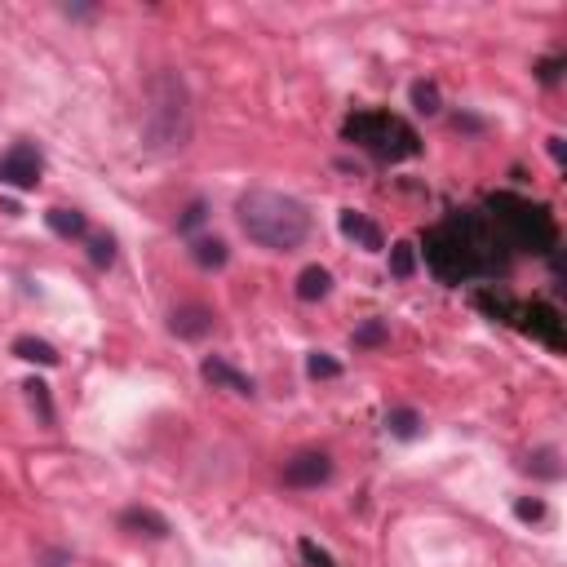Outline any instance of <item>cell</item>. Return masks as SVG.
Returning a JSON list of instances; mask_svg holds the SVG:
<instances>
[{"mask_svg": "<svg viewBox=\"0 0 567 567\" xmlns=\"http://www.w3.org/2000/svg\"><path fill=\"white\" fill-rule=\"evenodd\" d=\"M505 262H510V249L479 209H457L426 231V266L448 284L501 275Z\"/></svg>", "mask_w": 567, "mask_h": 567, "instance_id": "obj_1", "label": "cell"}, {"mask_svg": "<svg viewBox=\"0 0 567 567\" xmlns=\"http://www.w3.org/2000/svg\"><path fill=\"white\" fill-rule=\"evenodd\" d=\"M235 213H240L244 235L271 253L297 249V244L311 235V213H306V204H297L293 195H284V191H262V187L244 191Z\"/></svg>", "mask_w": 567, "mask_h": 567, "instance_id": "obj_2", "label": "cell"}, {"mask_svg": "<svg viewBox=\"0 0 567 567\" xmlns=\"http://www.w3.org/2000/svg\"><path fill=\"white\" fill-rule=\"evenodd\" d=\"M142 138L151 151H178L191 142V94L178 71L160 67L147 80V107H142Z\"/></svg>", "mask_w": 567, "mask_h": 567, "instance_id": "obj_3", "label": "cell"}, {"mask_svg": "<svg viewBox=\"0 0 567 567\" xmlns=\"http://www.w3.org/2000/svg\"><path fill=\"white\" fill-rule=\"evenodd\" d=\"M483 218L492 222V231L501 235V244L510 253H554L559 249V226H554V213L545 204H532L523 195H488V213Z\"/></svg>", "mask_w": 567, "mask_h": 567, "instance_id": "obj_4", "label": "cell"}, {"mask_svg": "<svg viewBox=\"0 0 567 567\" xmlns=\"http://www.w3.org/2000/svg\"><path fill=\"white\" fill-rule=\"evenodd\" d=\"M342 138L355 142L359 151H368V156L381 160V164L412 160L421 151L417 129H412L408 120L390 116V111H355V116H346Z\"/></svg>", "mask_w": 567, "mask_h": 567, "instance_id": "obj_5", "label": "cell"}, {"mask_svg": "<svg viewBox=\"0 0 567 567\" xmlns=\"http://www.w3.org/2000/svg\"><path fill=\"white\" fill-rule=\"evenodd\" d=\"M510 319H519V328L528 337H536V342H545L550 350H563V319L550 302H523V306L514 302Z\"/></svg>", "mask_w": 567, "mask_h": 567, "instance_id": "obj_6", "label": "cell"}, {"mask_svg": "<svg viewBox=\"0 0 567 567\" xmlns=\"http://www.w3.org/2000/svg\"><path fill=\"white\" fill-rule=\"evenodd\" d=\"M40 173H45V160H40V151L32 142H14V147L0 156V182L14 191H32L40 182Z\"/></svg>", "mask_w": 567, "mask_h": 567, "instance_id": "obj_7", "label": "cell"}, {"mask_svg": "<svg viewBox=\"0 0 567 567\" xmlns=\"http://www.w3.org/2000/svg\"><path fill=\"white\" fill-rule=\"evenodd\" d=\"M333 479V461L324 452H297L293 461H284V483L288 488H319Z\"/></svg>", "mask_w": 567, "mask_h": 567, "instance_id": "obj_8", "label": "cell"}, {"mask_svg": "<svg viewBox=\"0 0 567 567\" xmlns=\"http://www.w3.org/2000/svg\"><path fill=\"white\" fill-rule=\"evenodd\" d=\"M169 328L182 337V342H200V337L213 333V311H209V306H200V302H187V306L173 311Z\"/></svg>", "mask_w": 567, "mask_h": 567, "instance_id": "obj_9", "label": "cell"}, {"mask_svg": "<svg viewBox=\"0 0 567 567\" xmlns=\"http://www.w3.org/2000/svg\"><path fill=\"white\" fill-rule=\"evenodd\" d=\"M200 377L209 381V386H218V390H235V395H244V399H253V395H257L253 381L244 377V373H235V368L226 364V359H218V355L204 359V364H200Z\"/></svg>", "mask_w": 567, "mask_h": 567, "instance_id": "obj_10", "label": "cell"}, {"mask_svg": "<svg viewBox=\"0 0 567 567\" xmlns=\"http://www.w3.org/2000/svg\"><path fill=\"white\" fill-rule=\"evenodd\" d=\"M120 528L133 532V536H151V541H164L169 536V519L156 510H147V505H129L125 514H120Z\"/></svg>", "mask_w": 567, "mask_h": 567, "instance_id": "obj_11", "label": "cell"}, {"mask_svg": "<svg viewBox=\"0 0 567 567\" xmlns=\"http://www.w3.org/2000/svg\"><path fill=\"white\" fill-rule=\"evenodd\" d=\"M342 235H346V240H355V244H364L368 253H377L381 244H386V240H381V231H377V222H368L364 213H355V209L342 213Z\"/></svg>", "mask_w": 567, "mask_h": 567, "instance_id": "obj_12", "label": "cell"}, {"mask_svg": "<svg viewBox=\"0 0 567 567\" xmlns=\"http://www.w3.org/2000/svg\"><path fill=\"white\" fill-rule=\"evenodd\" d=\"M333 293V275L324 271V266H306L302 275H297V297L302 302H319V297Z\"/></svg>", "mask_w": 567, "mask_h": 567, "instance_id": "obj_13", "label": "cell"}, {"mask_svg": "<svg viewBox=\"0 0 567 567\" xmlns=\"http://www.w3.org/2000/svg\"><path fill=\"white\" fill-rule=\"evenodd\" d=\"M45 222H49V231L63 235V240H80V235H85V226H89L85 213H76V209H49Z\"/></svg>", "mask_w": 567, "mask_h": 567, "instance_id": "obj_14", "label": "cell"}, {"mask_svg": "<svg viewBox=\"0 0 567 567\" xmlns=\"http://www.w3.org/2000/svg\"><path fill=\"white\" fill-rule=\"evenodd\" d=\"M191 257H195V266H204V271H222L231 249H226L222 240H213V235H204V240L191 244Z\"/></svg>", "mask_w": 567, "mask_h": 567, "instance_id": "obj_15", "label": "cell"}, {"mask_svg": "<svg viewBox=\"0 0 567 567\" xmlns=\"http://www.w3.org/2000/svg\"><path fill=\"white\" fill-rule=\"evenodd\" d=\"M14 355L27 359V364H45V368L58 364V350L49 346V342H40V337H18V342H14Z\"/></svg>", "mask_w": 567, "mask_h": 567, "instance_id": "obj_16", "label": "cell"}, {"mask_svg": "<svg viewBox=\"0 0 567 567\" xmlns=\"http://www.w3.org/2000/svg\"><path fill=\"white\" fill-rule=\"evenodd\" d=\"M386 430H390L395 439H417V435H421V417H417L412 408H390Z\"/></svg>", "mask_w": 567, "mask_h": 567, "instance_id": "obj_17", "label": "cell"}, {"mask_svg": "<svg viewBox=\"0 0 567 567\" xmlns=\"http://www.w3.org/2000/svg\"><path fill=\"white\" fill-rule=\"evenodd\" d=\"M412 271H417V249H412L408 240H399L395 249H390V275H395V280H408Z\"/></svg>", "mask_w": 567, "mask_h": 567, "instance_id": "obj_18", "label": "cell"}, {"mask_svg": "<svg viewBox=\"0 0 567 567\" xmlns=\"http://www.w3.org/2000/svg\"><path fill=\"white\" fill-rule=\"evenodd\" d=\"M412 107H417L421 116H435L439 111V85L435 80H417V85H412Z\"/></svg>", "mask_w": 567, "mask_h": 567, "instance_id": "obj_19", "label": "cell"}, {"mask_svg": "<svg viewBox=\"0 0 567 567\" xmlns=\"http://www.w3.org/2000/svg\"><path fill=\"white\" fill-rule=\"evenodd\" d=\"M297 550H302L306 567H337V559H333V554H328V550H324V545H319V541H311V536H302V541H297Z\"/></svg>", "mask_w": 567, "mask_h": 567, "instance_id": "obj_20", "label": "cell"}, {"mask_svg": "<svg viewBox=\"0 0 567 567\" xmlns=\"http://www.w3.org/2000/svg\"><path fill=\"white\" fill-rule=\"evenodd\" d=\"M306 373H311L315 381H328V377H337V373H342V364H337V359H328L324 350H315V355L306 359Z\"/></svg>", "mask_w": 567, "mask_h": 567, "instance_id": "obj_21", "label": "cell"}, {"mask_svg": "<svg viewBox=\"0 0 567 567\" xmlns=\"http://www.w3.org/2000/svg\"><path fill=\"white\" fill-rule=\"evenodd\" d=\"M89 257H94V266H111L116 262V240L111 235H94L89 240Z\"/></svg>", "mask_w": 567, "mask_h": 567, "instance_id": "obj_22", "label": "cell"}, {"mask_svg": "<svg viewBox=\"0 0 567 567\" xmlns=\"http://www.w3.org/2000/svg\"><path fill=\"white\" fill-rule=\"evenodd\" d=\"M554 461H559V457H554V452H550V448H545V452H536V457L528 461V470H532V474H541V479H559V474H563V470H559V466H554Z\"/></svg>", "mask_w": 567, "mask_h": 567, "instance_id": "obj_23", "label": "cell"}, {"mask_svg": "<svg viewBox=\"0 0 567 567\" xmlns=\"http://www.w3.org/2000/svg\"><path fill=\"white\" fill-rule=\"evenodd\" d=\"M381 342H386V324H381V319H368L355 333V346H381Z\"/></svg>", "mask_w": 567, "mask_h": 567, "instance_id": "obj_24", "label": "cell"}, {"mask_svg": "<svg viewBox=\"0 0 567 567\" xmlns=\"http://www.w3.org/2000/svg\"><path fill=\"white\" fill-rule=\"evenodd\" d=\"M27 395H32V404L40 408V417L54 421V408H49V386H45V381H27Z\"/></svg>", "mask_w": 567, "mask_h": 567, "instance_id": "obj_25", "label": "cell"}, {"mask_svg": "<svg viewBox=\"0 0 567 567\" xmlns=\"http://www.w3.org/2000/svg\"><path fill=\"white\" fill-rule=\"evenodd\" d=\"M204 218H209V204H204V200H195L191 209L178 218V231H195V226H200Z\"/></svg>", "mask_w": 567, "mask_h": 567, "instance_id": "obj_26", "label": "cell"}, {"mask_svg": "<svg viewBox=\"0 0 567 567\" xmlns=\"http://www.w3.org/2000/svg\"><path fill=\"white\" fill-rule=\"evenodd\" d=\"M514 514H519L523 523H541L545 519V505L541 501H519V505H514Z\"/></svg>", "mask_w": 567, "mask_h": 567, "instance_id": "obj_27", "label": "cell"}, {"mask_svg": "<svg viewBox=\"0 0 567 567\" xmlns=\"http://www.w3.org/2000/svg\"><path fill=\"white\" fill-rule=\"evenodd\" d=\"M559 71H563V58H545V63L536 67V76H541L545 85H559Z\"/></svg>", "mask_w": 567, "mask_h": 567, "instance_id": "obj_28", "label": "cell"}, {"mask_svg": "<svg viewBox=\"0 0 567 567\" xmlns=\"http://www.w3.org/2000/svg\"><path fill=\"white\" fill-rule=\"evenodd\" d=\"M550 156L563 164V138H550Z\"/></svg>", "mask_w": 567, "mask_h": 567, "instance_id": "obj_29", "label": "cell"}]
</instances>
